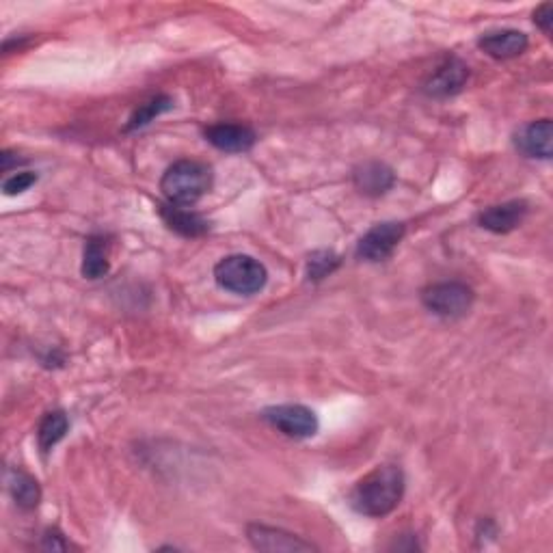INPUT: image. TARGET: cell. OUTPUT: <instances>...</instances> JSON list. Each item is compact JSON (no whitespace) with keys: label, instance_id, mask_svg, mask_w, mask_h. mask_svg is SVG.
<instances>
[{"label":"cell","instance_id":"obj_5","mask_svg":"<svg viewBox=\"0 0 553 553\" xmlns=\"http://www.w3.org/2000/svg\"><path fill=\"white\" fill-rule=\"evenodd\" d=\"M262 420L290 439H309L318 433V417L303 404H279L262 411Z\"/></svg>","mask_w":553,"mask_h":553},{"label":"cell","instance_id":"obj_22","mask_svg":"<svg viewBox=\"0 0 553 553\" xmlns=\"http://www.w3.org/2000/svg\"><path fill=\"white\" fill-rule=\"evenodd\" d=\"M44 549L65 551V549H70V543L65 541V536L59 530H48L44 536Z\"/></svg>","mask_w":553,"mask_h":553},{"label":"cell","instance_id":"obj_4","mask_svg":"<svg viewBox=\"0 0 553 553\" xmlns=\"http://www.w3.org/2000/svg\"><path fill=\"white\" fill-rule=\"evenodd\" d=\"M476 294L471 290L467 283L463 281H441L433 283L422 292V303L433 312L435 316L441 318H461L465 316L471 305H474Z\"/></svg>","mask_w":553,"mask_h":553},{"label":"cell","instance_id":"obj_18","mask_svg":"<svg viewBox=\"0 0 553 553\" xmlns=\"http://www.w3.org/2000/svg\"><path fill=\"white\" fill-rule=\"evenodd\" d=\"M173 109V100L169 96H156L152 100H147L143 102L137 111L132 113L130 121H128V126L126 130H139V128H145L147 124H152V121L156 117H160L163 113L171 111Z\"/></svg>","mask_w":553,"mask_h":553},{"label":"cell","instance_id":"obj_14","mask_svg":"<svg viewBox=\"0 0 553 553\" xmlns=\"http://www.w3.org/2000/svg\"><path fill=\"white\" fill-rule=\"evenodd\" d=\"M158 212H160V219H163L171 232H175L178 236L201 238L210 232V223L201 217V214L188 210L184 206L163 204L158 208Z\"/></svg>","mask_w":553,"mask_h":553},{"label":"cell","instance_id":"obj_2","mask_svg":"<svg viewBox=\"0 0 553 553\" xmlns=\"http://www.w3.org/2000/svg\"><path fill=\"white\" fill-rule=\"evenodd\" d=\"M212 169L197 160H178L173 163L160 180V191L173 206H193L210 193Z\"/></svg>","mask_w":553,"mask_h":553},{"label":"cell","instance_id":"obj_10","mask_svg":"<svg viewBox=\"0 0 553 553\" xmlns=\"http://www.w3.org/2000/svg\"><path fill=\"white\" fill-rule=\"evenodd\" d=\"M517 150L525 158H538L549 160L553 154V124L551 119H538L530 121L515 134Z\"/></svg>","mask_w":553,"mask_h":553},{"label":"cell","instance_id":"obj_20","mask_svg":"<svg viewBox=\"0 0 553 553\" xmlns=\"http://www.w3.org/2000/svg\"><path fill=\"white\" fill-rule=\"evenodd\" d=\"M35 182H37V175L33 171H18V173L9 175V178L3 182V191H5V195L13 197V195L29 191Z\"/></svg>","mask_w":553,"mask_h":553},{"label":"cell","instance_id":"obj_11","mask_svg":"<svg viewBox=\"0 0 553 553\" xmlns=\"http://www.w3.org/2000/svg\"><path fill=\"white\" fill-rule=\"evenodd\" d=\"M478 46L484 55H489L491 59L508 61V59L521 57L523 52L528 50L530 42H528V35L517 29H499V31L484 33L478 39Z\"/></svg>","mask_w":553,"mask_h":553},{"label":"cell","instance_id":"obj_7","mask_svg":"<svg viewBox=\"0 0 553 553\" xmlns=\"http://www.w3.org/2000/svg\"><path fill=\"white\" fill-rule=\"evenodd\" d=\"M469 80V67L458 57H445L424 80L422 91L428 98H450L461 93Z\"/></svg>","mask_w":553,"mask_h":553},{"label":"cell","instance_id":"obj_12","mask_svg":"<svg viewBox=\"0 0 553 553\" xmlns=\"http://www.w3.org/2000/svg\"><path fill=\"white\" fill-rule=\"evenodd\" d=\"M204 137L210 145L227 154L249 152L255 141H258V134L245 124H214L206 128Z\"/></svg>","mask_w":553,"mask_h":553},{"label":"cell","instance_id":"obj_9","mask_svg":"<svg viewBox=\"0 0 553 553\" xmlns=\"http://www.w3.org/2000/svg\"><path fill=\"white\" fill-rule=\"evenodd\" d=\"M528 210H530L528 201L523 199L504 201V204L482 210L478 217V225L493 234H510L512 229H517L525 221Z\"/></svg>","mask_w":553,"mask_h":553},{"label":"cell","instance_id":"obj_3","mask_svg":"<svg viewBox=\"0 0 553 553\" xmlns=\"http://www.w3.org/2000/svg\"><path fill=\"white\" fill-rule=\"evenodd\" d=\"M214 279L227 292L251 296L266 286L268 271L260 260L251 258V255L234 253L214 266Z\"/></svg>","mask_w":553,"mask_h":553},{"label":"cell","instance_id":"obj_1","mask_svg":"<svg viewBox=\"0 0 553 553\" xmlns=\"http://www.w3.org/2000/svg\"><path fill=\"white\" fill-rule=\"evenodd\" d=\"M404 495V474L396 465H381L355 484L350 493V506L359 515L383 519L394 512Z\"/></svg>","mask_w":553,"mask_h":553},{"label":"cell","instance_id":"obj_8","mask_svg":"<svg viewBox=\"0 0 553 553\" xmlns=\"http://www.w3.org/2000/svg\"><path fill=\"white\" fill-rule=\"evenodd\" d=\"M247 538L249 543L260 549V551H283V553H294V551H314L318 549L309 541H303L301 536L290 534L279 528H268V525L251 523L247 525Z\"/></svg>","mask_w":553,"mask_h":553},{"label":"cell","instance_id":"obj_17","mask_svg":"<svg viewBox=\"0 0 553 553\" xmlns=\"http://www.w3.org/2000/svg\"><path fill=\"white\" fill-rule=\"evenodd\" d=\"M67 430H70V420H67V415L63 411L46 413L42 424L37 428L39 450L48 454L67 435Z\"/></svg>","mask_w":553,"mask_h":553},{"label":"cell","instance_id":"obj_13","mask_svg":"<svg viewBox=\"0 0 553 553\" xmlns=\"http://www.w3.org/2000/svg\"><path fill=\"white\" fill-rule=\"evenodd\" d=\"M353 182L361 195L381 197L394 188L396 173L385 163H379V160H368V163H361L353 171Z\"/></svg>","mask_w":553,"mask_h":553},{"label":"cell","instance_id":"obj_15","mask_svg":"<svg viewBox=\"0 0 553 553\" xmlns=\"http://www.w3.org/2000/svg\"><path fill=\"white\" fill-rule=\"evenodd\" d=\"M7 489L13 497V502H16L18 508H22V510L37 508L39 499H42V489H39V482L22 469H9Z\"/></svg>","mask_w":553,"mask_h":553},{"label":"cell","instance_id":"obj_21","mask_svg":"<svg viewBox=\"0 0 553 553\" xmlns=\"http://www.w3.org/2000/svg\"><path fill=\"white\" fill-rule=\"evenodd\" d=\"M534 22L545 35H551V26H553V7H551V3H545L534 11Z\"/></svg>","mask_w":553,"mask_h":553},{"label":"cell","instance_id":"obj_16","mask_svg":"<svg viewBox=\"0 0 553 553\" xmlns=\"http://www.w3.org/2000/svg\"><path fill=\"white\" fill-rule=\"evenodd\" d=\"M83 277L87 279H100L106 273L111 271V262H109V245L102 236H91L85 245L83 253Z\"/></svg>","mask_w":553,"mask_h":553},{"label":"cell","instance_id":"obj_19","mask_svg":"<svg viewBox=\"0 0 553 553\" xmlns=\"http://www.w3.org/2000/svg\"><path fill=\"white\" fill-rule=\"evenodd\" d=\"M342 264L340 255L329 251V249H322V251H314L312 255L307 258V279L309 281H322L325 277H329L331 273L337 271V266Z\"/></svg>","mask_w":553,"mask_h":553},{"label":"cell","instance_id":"obj_6","mask_svg":"<svg viewBox=\"0 0 553 553\" xmlns=\"http://www.w3.org/2000/svg\"><path fill=\"white\" fill-rule=\"evenodd\" d=\"M404 234H407V227L398 221H385L374 225L370 232L359 240L357 258L366 262H385L394 255Z\"/></svg>","mask_w":553,"mask_h":553}]
</instances>
